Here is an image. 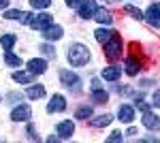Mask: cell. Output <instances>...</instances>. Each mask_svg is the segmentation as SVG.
I'll return each mask as SVG.
<instances>
[{
    "instance_id": "obj_8",
    "label": "cell",
    "mask_w": 160,
    "mask_h": 143,
    "mask_svg": "<svg viewBox=\"0 0 160 143\" xmlns=\"http://www.w3.org/2000/svg\"><path fill=\"white\" fill-rule=\"evenodd\" d=\"M51 15H47V13H41V15H34L32 17V22H30V26L34 28V30H45V28H49L51 26Z\"/></svg>"
},
{
    "instance_id": "obj_12",
    "label": "cell",
    "mask_w": 160,
    "mask_h": 143,
    "mask_svg": "<svg viewBox=\"0 0 160 143\" xmlns=\"http://www.w3.org/2000/svg\"><path fill=\"white\" fill-rule=\"evenodd\" d=\"M143 126L149 128V130H158L160 128V118L154 115L152 111H145V113H143Z\"/></svg>"
},
{
    "instance_id": "obj_2",
    "label": "cell",
    "mask_w": 160,
    "mask_h": 143,
    "mask_svg": "<svg viewBox=\"0 0 160 143\" xmlns=\"http://www.w3.org/2000/svg\"><path fill=\"white\" fill-rule=\"evenodd\" d=\"M120 54H122V38L115 32V34L105 43V56L109 60H115V58H120Z\"/></svg>"
},
{
    "instance_id": "obj_10",
    "label": "cell",
    "mask_w": 160,
    "mask_h": 143,
    "mask_svg": "<svg viewBox=\"0 0 160 143\" xmlns=\"http://www.w3.org/2000/svg\"><path fill=\"white\" fill-rule=\"evenodd\" d=\"M56 130H58V139H71L75 132V124L68 122V120H64V122H60L56 126Z\"/></svg>"
},
{
    "instance_id": "obj_9",
    "label": "cell",
    "mask_w": 160,
    "mask_h": 143,
    "mask_svg": "<svg viewBox=\"0 0 160 143\" xmlns=\"http://www.w3.org/2000/svg\"><path fill=\"white\" fill-rule=\"evenodd\" d=\"M66 109V100H64V96L62 94H53L49 100V105H47V113H58V111H64Z\"/></svg>"
},
{
    "instance_id": "obj_26",
    "label": "cell",
    "mask_w": 160,
    "mask_h": 143,
    "mask_svg": "<svg viewBox=\"0 0 160 143\" xmlns=\"http://www.w3.org/2000/svg\"><path fill=\"white\" fill-rule=\"evenodd\" d=\"M124 11L128 13L130 17H135V19H141V17H143L141 9H139V7H132V4H126V7H124Z\"/></svg>"
},
{
    "instance_id": "obj_34",
    "label": "cell",
    "mask_w": 160,
    "mask_h": 143,
    "mask_svg": "<svg viewBox=\"0 0 160 143\" xmlns=\"http://www.w3.org/2000/svg\"><path fill=\"white\" fill-rule=\"evenodd\" d=\"M9 7V0H0V9H7Z\"/></svg>"
},
{
    "instance_id": "obj_4",
    "label": "cell",
    "mask_w": 160,
    "mask_h": 143,
    "mask_svg": "<svg viewBox=\"0 0 160 143\" xmlns=\"http://www.w3.org/2000/svg\"><path fill=\"white\" fill-rule=\"evenodd\" d=\"M145 19L149 22V26H154V28H160V2H154V4H149V9L145 11L143 15Z\"/></svg>"
},
{
    "instance_id": "obj_20",
    "label": "cell",
    "mask_w": 160,
    "mask_h": 143,
    "mask_svg": "<svg viewBox=\"0 0 160 143\" xmlns=\"http://www.w3.org/2000/svg\"><path fill=\"white\" fill-rule=\"evenodd\" d=\"M94 19H96L98 24H111V22H113V17H111V13L107 11V9H96Z\"/></svg>"
},
{
    "instance_id": "obj_24",
    "label": "cell",
    "mask_w": 160,
    "mask_h": 143,
    "mask_svg": "<svg viewBox=\"0 0 160 143\" xmlns=\"http://www.w3.org/2000/svg\"><path fill=\"white\" fill-rule=\"evenodd\" d=\"M15 41H17V36L15 34H4V36H0V45L4 49H11L13 45H15Z\"/></svg>"
},
{
    "instance_id": "obj_6",
    "label": "cell",
    "mask_w": 160,
    "mask_h": 143,
    "mask_svg": "<svg viewBox=\"0 0 160 143\" xmlns=\"http://www.w3.org/2000/svg\"><path fill=\"white\" fill-rule=\"evenodd\" d=\"M30 118H32V109L28 105H17L11 111V120H15V122H28Z\"/></svg>"
},
{
    "instance_id": "obj_11",
    "label": "cell",
    "mask_w": 160,
    "mask_h": 143,
    "mask_svg": "<svg viewBox=\"0 0 160 143\" xmlns=\"http://www.w3.org/2000/svg\"><path fill=\"white\" fill-rule=\"evenodd\" d=\"M28 71L32 73V75H43V73L47 71V60L43 58H32L28 62Z\"/></svg>"
},
{
    "instance_id": "obj_1",
    "label": "cell",
    "mask_w": 160,
    "mask_h": 143,
    "mask_svg": "<svg viewBox=\"0 0 160 143\" xmlns=\"http://www.w3.org/2000/svg\"><path fill=\"white\" fill-rule=\"evenodd\" d=\"M66 58H68V62H71L73 66H83L88 60H90V51H88L86 45L75 43L73 47H68V51H66Z\"/></svg>"
},
{
    "instance_id": "obj_22",
    "label": "cell",
    "mask_w": 160,
    "mask_h": 143,
    "mask_svg": "<svg viewBox=\"0 0 160 143\" xmlns=\"http://www.w3.org/2000/svg\"><path fill=\"white\" fill-rule=\"evenodd\" d=\"M75 118H79V120H90V118H92V107H88V105L77 107V111H75Z\"/></svg>"
},
{
    "instance_id": "obj_18",
    "label": "cell",
    "mask_w": 160,
    "mask_h": 143,
    "mask_svg": "<svg viewBox=\"0 0 160 143\" xmlns=\"http://www.w3.org/2000/svg\"><path fill=\"white\" fill-rule=\"evenodd\" d=\"M113 34H115V30H109V28H98V30L94 32L96 41H98V43H102V45H105V43H107Z\"/></svg>"
},
{
    "instance_id": "obj_7",
    "label": "cell",
    "mask_w": 160,
    "mask_h": 143,
    "mask_svg": "<svg viewBox=\"0 0 160 143\" xmlns=\"http://www.w3.org/2000/svg\"><path fill=\"white\" fill-rule=\"evenodd\" d=\"M32 17L34 15H30V13H26V11H19V9H9V11L4 13V19H19L22 24H30Z\"/></svg>"
},
{
    "instance_id": "obj_29",
    "label": "cell",
    "mask_w": 160,
    "mask_h": 143,
    "mask_svg": "<svg viewBox=\"0 0 160 143\" xmlns=\"http://www.w3.org/2000/svg\"><path fill=\"white\" fill-rule=\"evenodd\" d=\"M107 141H109V143H115V141H122V132H120V130L111 132L109 137H107Z\"/></svg>"
},
{
    "instance_id": "obj_16",
    "label": "cell",
    "mask_w": 160,
    "mask_h": 143,
    "mask_svg": "<svg viewBox=\"0 0 160 143\" xmlns=\"http://www.w3.org/2000/svg\"><path fill=\"white\" fill-rule=\"evenodd\" d=\"M90 122H92L94 128H102V126H109L111 122H113V115H109V113H105V115H96V118H92Z\"/></svg>"
},
{
    "instance_id": "obj_14",
    "label": "cell",
    "mask_w": 160,
    "mask_h": 143,
    "mask_svg": "<svg viewBox=\"0 0 160 143\" xmlns=\"http://www.w3.org/2000/svg\"><path fill=\"white\" fill-rule=\"evenodd\" d=\"M118 115H120V120H122V122L130 124V122L135 120V109L130 107V105H122V107H120V111H118Z\"/></svg>"
},
{
    "instance_id": "obj_21",
    "label": "cell",
    "mask_w": 160,
    "mask_h": 143,
    "mask_svg": "<svg viewBox=\"0 0 160 143\" xmlns=\"http://www.w3.org/2000/svg\"><path fill=\"white\" fill-rule=\"evenodd\" d=\"M139 71H141V62H139V60H135V58L126 60V73H128L130 77H135Z\"/></svg>"
},
{
    "instance_id": "obj_30",
    "label": "cell",
    "mask_w": 160,
    "mask_h": 143,
    "mask_svg": "<svg viewBox=\"0 0 160 143\" xmlns=\"http://www.w3.org/2000/svg\"><path fill=\"white\" fill-rule=\"evenodd\" d=\"M135 105H137V109H139V111H143V113H145V111H149V105L145 103V100H137Z\"/></svg>"
},
{
    "instance_id": "obj_13",
    "label": "cell",
    "mask_w": 160,
    "mask_h": 143,
    "mask_svg": "<svg viewBox=\"0 0 160 143\" xmlns=\"http://www.w3.org/2000/svg\"><path fill=\"white\" fill-rule=\"evenodd\" d=\"M62 34H64V30H62L60 26H53V24L43 30V36H45L47 41H58V38H62Z\"/></svg>"
},
{
    "instance_id": "obj_28",
    "label": "cell",
    "mask_w": 160,
    "mask_h": 143,
    "mask_svg": "<svg viewBox=\"0 0 160 143\" xmlns=\"http://www.w3.org/2000/svg\"><path fill=\"white\" fill-rule=\"evenodd\" d=\"M41 51H43L47 58H56V49H53V45H41Z\"/></svg>"
},
{
    "instance_id": "obj_15",
    "label": "cell",
    "mask_w": 160,
    "mask_h": 143,
    "mask_svg": "<svg viewBox=\"0 0 160 143\" xmlns=\"http://www.w3.org/2000/svg\"><path fill=\"white\" fill-rule=\"evenodd\" d=\"M26 96H28V98H32V100H37V98H43V96H45V88H43V85H38V84L28 85V90H26Z\"/></svg>"
},
{
    "instance_id": "obj_5",
    "label": "cell",
    "mask_w": 160,
    "mask_h": 143,
    "mask_svg": "<svg viewBox=\"0 0 160 143\" xmlns=\"http://www.w3.org/2000/svg\"><path fill=\"white\" fill-rule=\"evenodd\" d=\"M79 9V17H83V19H90V17H94V13H96V0H81V4L77 7Z\"/></svg>"
},
{
    "instance_id": "obj_27",
    "label": "cell",
    "mask_w": 160,
    "mask_h": 143,
    "mask_svg": "<svg viewBox=\"0 0 160 143\" xmlns=\"http://www.w3.org/2000/svg\"><path fill=\"white\" fill-rule=\"evenodd\" d=\"M30 4H32V9H47L51 0H30Z\"/></svg>"
},
{
    "instance_id": "obj_3",
    "label": "cell",
    "mask_w": 160,
    "mask_h": 143,
    "mask_svg": "<svg viewBox=\"0 0 160 143\" xmlns=\"http://www.w3.org/2000/svg\"><path fill=\"white\" fill-rule=\"evenodd\" d=\"M60 81H62V85L71 88L73 92H77V90H79V84H81V79L71 71H60Z\"/></svg>"
},
{
    "instance_id": "obj_23",
    "label": "cell",
    "mask_w": 160,
    "mask_h": 143,
    "mask_svg": "<svg viewBox=\"0 0 160 143\" xmlns=\"http://www.w3.org/2000/svg\"><path fill=\"white\" fill-rule=\"evenodd\" d=\"M92 98H94V103H107L109 100V94L105 92V90H100V88H96V90H92Z\"/></svg>"
},
{
    "instance_id": "obj_17",
    "label": "cell",
    "mask_w": 160,
    "mask_h": 143,
    "mask_svg": "<svg viewBox=\"0 0 160 143\" xmlns=\"http://www.w3.org/2000/svg\"><path fill=\"white\" fill-rule=\"evenodd\" d=\"M102 79L118 81L120 79V66H107V69H102Z\"/></svg>"
},
{
    "instance_id": "obj_31",
    "label": "cell",
    "mask_w": 160,
    "mask_h": 143,
    "mask_svg": "<svg viewBox=\"0 0 160 143\" xmlns=\"http://www.w3.org/2000/svg\"><path fill=\"white\" fill-rule=\"evenodd\" d=\"M152 105H154V107H160V90L154 94V98H152Z\"/></svg>"
},
{
    "instance_id": "obj_25",
    "label": "cell",
    "mask_w": 160,
    "mask_h": 143,
    "mask_svg": "<svg viewBox=\"0 0 160 143\" xmlns=\"http://www.w3.org/2000/svg\"><path fill=\"white\" fill-rule=\"evenodd\" d=\"M4 62H7L9 66H22V58H19V56H15V54H11L9 49H7V56H4Z\"/></svg>"
},
{
    "instance_id": "obj_33",
    "label": "cell",
    "mask_w": 160,
    "mask_h": 143,
    "mask_svg": "<svg viewBox=\"0 0 160 143\" xmlns=\"http://www.w3.org/2000/svg\"><path fill=\"white\" fill-rule=\"evenodd\" d=\"M96 88H100V81H98V79H94V81H92V90H96Z\"/></svg>"
},
{
    "instance_id": "obj_32",
    "label": "cell",
    "mask_w": 160,
    "mask_h": 143,
    "mask_svg": "<svg viewBox=\"0 0 160 143\" xmlns=\"http://www.w3.org/2000/svg\"><path fill=\"white\" fill-rule=\"evenodd\" d=\"M81 0H66V7H79Z\"/></svg>"
},
{
    "instance_id": "obj_19",
    "label": "cell",
    "mask_w": 160,
    "mask_h": 143,
    "mask_svg": "<svg viewBox=\"0 0 160 143\" xmlns=\"http://www.w3.org/2000/svg\"><path fill=\"white\" fill-rule=\"evenodd\" d=\"M32 73L30 71H15L13 73V79L17 81V84H32Z\"/></svg>"
}]
</instances>
